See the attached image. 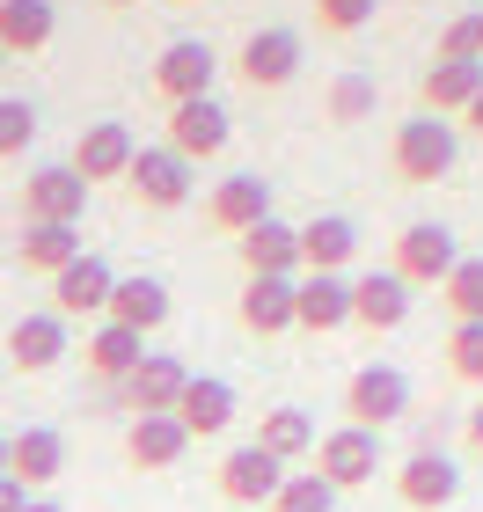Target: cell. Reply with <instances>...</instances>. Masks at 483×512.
<instances>
[{
    "label": "cell",
    "instance_id": "1",
    "mask_svg": "<svg viewBox=\"0 0 483 512\" xmlns=\"http://www.w3.org/2000/svg\"><path fill=\"white\" fill-rule=\"evenodd\" d=\"M454 161H462V132H454L447 118H403L396 139H388V169H396V183H447L454 176Z\"/></svg>",
    "mask_w": 483,
    "mask_h": 512
},
{
    "label": "cell",
    "instance_id": "2",
    "mask_svg": "<svg viewBox=\"0 0 483 512\" xmlns=\"http://www.w3.org/2000/svg\"><path fill=\"white\" fill-rule=\"evenodd\" d=\"M454 264H462V235L440 227V220H410L403 235H396V256H388V271H396L410 293H418V286L440 293L447 278H454Z\"/></svg>",
    "mask_w": 483,
    "mask_h": 512
},
{
    "label": "cell",
    "instance_id": "3",
    "mask_svg": "<svg viewBox=\"0 0 483 512\" xmlns=\"http://www.w3.org/2000/svg\"><path fill=\"white\" fill-rule=\"evenodd\" d=\"M88 213V183L74 176V161H44L22 176V227H81Z\"/></svg>",
    "mask_w": 483,
    "mask_h": 512
},
{
    "label": "cell",
    "instance_id": "4",
    "mask_svg": "<svg viewBox=\"0 0 483 512\" xmlns=\"http://www.w3.org/2000/svg\"><path fill=\"white\" fill-rule=\"evenodd\" d=\"M396 417H410V374L403 366H359V374L344 381V425L381 432V425H396Z\"/></svg>",
    "mask_w": 483,
    "mask_h": 512
},
{
    "label": "cell",
    "instance_id": "5",
    "mask_svg": "<svg viewBox=\"0 0 483 512\" xmlns=\"http://www.w3.org/2000/svg\"><path fill=\"white\" fill-rule=\"evenodd\" d=\"M374 469H388L381 461V432H359V425H337L315 439V476L330 483V491H359V483H374Z\"/></svg>",
    "mask_w": 483,
    "mask_h": 512
},
{
    "label": "cell",
    "instance_id": "6",
    "mask_svg": "<svg viewBox=\"0 0 483 512\" xmlns=\"http://www.w3.org/2000/svg\"><path fill=\"white\" fill-rule=\"evenodd\" d=\"M213 74H220V52L205 37H176V44H161V59H154V96L161 103H198V96H213Z\"/></svg>",
    "mask_w": 483,
    "mask_h": 512
},
{
    "label": "cell",
    "instance_id": "7",
    "mask_svg": "<svg viewBox=\"0 0 483 512\" xmlns=\"http://www.w3.org/2000/svg\"><path fill=\"white\" fill-rule=\"evenodd\" d=\"M235 74H242V88H257V96L286 88L293 74H301V30H286V22H271V30H249L242 52H235Z\"/></svg>",
    "mask_w": 483,
    "mask_h": 512
},
{
    "label": "cell",
    "instance_id": "8",
    "mask_svg": "<svg viewBox=\"0 0 483 512\" xmlns=\"http://www.w3.org/2000/svg\"><path fill=\"white\" fill-rule=\"evenodd\" d=\"M227 139H235V125H227V110L213 96H198V103H176L169 118H161V147H176L183 161H220L227 154Z\"/></svg>",
    "mask_w": 483,
    "mask_h": 512
},
{
    "label": "cell",
    "instance_id": "9",
    "mask_svg": "<svg viewBox=\"0 0 483 512\" xmlns=\"http://www.w3.org/2000/svg\"><path fill=\"white\" fill-rule=\"evenodd\" d=\"M125 191L147 205V213H176V205H191V161L176 147H140L132 154V176Z\"/></svg>",
    "mask_w": 483,
    "mask_h": 512
},
{
    "label": "cell",
    "instance_id": "10",
    "mask_svg": "<svg viewBox=\"0 0 483 512\" xmlns=\"http://www.w3.org/2000/svg\"><path fill=\"white\" fill-rule=\"evenodd\" d=\"M286 476H293L286 461H271L257 439H249V447H235V454L213 469V491H220L227 505H271V498L286 491Z\"/></svg>",
    "mask_w": 483,
    "mask_h": 512
},
{
    "label": "cell",
    "instance_id": "11",
    "mask_svg": "<svg viewBox=\"0 0 483 512\" xmlns=\"http://www.w3.org/2000/svg\"><path fill=\"white\" fill-rule=\"evenodd\" d=\"M132 154H140V139H132V125L118 118H96L81 139H74V176L96 191V183H125L132 176Z\"/></svg>",
    "mask_w": 483,
    "mask_h": 512
},
{
    "label": "cell",
    "instance_id": "12",
    "mask_svg": "<svg viewBox=\"0 0 483 512\" xmlns=\"http://www.w3.org/2000/svg\"><path fill=\"white\" fill-rule=\"evenodd\" d=\"M396 498L410 512H447L454 498H462V469H454V454L418 447L410 461H396Z\"/></svg>",
    "mask_w": 483,
    "mask_h": 512
},
{
    "label": "cell",
    "instance_id": "13",
    "mask_svg": "<svg viewBox=\"0 0 483 512\" xmlns=\"http://www.w3.org/2000/svg\"><path fill=\"white\" fill-rule=\"evenodd\" d=\"M257 220H271V183L257 176V169H242V176H220L213 183V198H205V227L213 235H249Z\"/></svg>",
    "mask_w": 483,
    "mask_h": 512
},
{
    "label": "cell",
    "instance_id": "14",
    "mask_svg": "<svg viewBox=\"0 0 483 512\" xmlns=\"http://www.w3.org/2000/svg\"><path fill=\"white\" fill-rule=\"evenodd\" d=\"M293 330H308V337L352 330V278H344V271H301V293H293Z\"/></svg>",
    "mask_w": 483,
    "mask_h": 512
},
{
    "label": "cell",
    "instance_id": "15",
    "mask_svg": "<svg viewBox=\"0 0 483 512\" xmlns=\"http://www.w3.org/2000/svg\"><path fill=\"white\" fill-rule=\"evenodd\" d=\"M66 352H74V322H66V315H52V308L15 315V330H8V359H15V374H52Z\"/></svg>",
    "mask_w": 483,
    "mask_h": 512
},
{
    "label": "cell",
    "instance_id": "16",
    "mask_svg": "<svg viewBox=\"0 0 483 512\" xmlns=\"http://www.w3.org/2000/svg\"><path fill=\"white\" fill-rule=\"evenodd\" d=\"M235 256H242V278H301V227L271 213L235 242Z\"/></svg>",
    "mask_w": 483,
    "mask_h": 512
},
{
    "label": "cell",
    "instance_id": "17",
    "mask_svg": "<svg viewBox=\"0 0 483 512\" xmlns=\"http://www.w3.org/2000/svg\"><path fill=\"white\" fill-rule=\"evenodd\" d=\"M8 476L22 483V491H52V483L66 476V432H52V425H22V432H8Z\"/></svg>",
    "mask_w": 483,
    "mask_h": 512
},
{
    "label": "cell",
    "instance_id": "18",
    "mask_svg": "<svg viewBox=\"0 0 483 512\" xmlns=\"http://www.w3.org/2000/svg\"><path fill=\"white\" fill-rule=\"evenodd\" d=\"M183 381H191V366H183V359H169V352H147V359H140V374H132V381L118 388V403H125L132 417H176V403H183Z\"/></svg>",
    "mask_w": 483,
    "mask_h": 512
},
{
    "label": "cell",
    "instance_id": "19",
    "mask_svg": "<svg viewBox=\"0 0 483 512\" xmlns=\"http://www.w3.org/2000/svg\"><path fill=\"white\" fill-rule=\"evenodd\" d=\"M110 286H118V271H110L96 249H88L81 264H66V271L52 278V315H66V322H81V315H110Z\"/></svg>",
    "mask_w": 483,
    "mask_h": 512
},
{
    "label": "cell",
    "instance_id": "20",
    "mask_svg": "<svg viewBox=\"0 0 483 512\" xmlns=\"http://www.w3.org/2000/svg\"><path fill=\"white\" fill-rule=\"evenodd\" d=\"M293 293H301V278H242L235 322L249 337H286L293 330Z\"/></svg>",
    "mask_w": 483,
    "mask_h": 512
},
{
    "label": "cell",
    "instance_id": "21",
    "mask_svg": "<svg viewBox=\"0 0 483 512\" xmlns=\"http://www.w3.org/2000/svg\"><path fill=\"white\" fill-rule=\"evenodd\" d=\"M410 293L396 271H366V278H352V322L359 330H374V337H388V330H403L410 322Z\"/></svg>",
    "mask_w": 483,
    "mask_h": 512
},
{
    "label": "cell",
    "instance_id": "22",
    "mask_svg": "<svg viewBox=\"0 0 483 512\" xmlns=\"http://www.w3.org/2000/svg\"><path fill=\"white\" fill-rule=\"evenodd\" d=\"M483 96V66H469V59H432L425 66V81H418V110L425 118H462V110Z\"/></svg>",
    "mask_w": 483,
    "mask_h": 512
},
{
    "label": "cell",
    "instance_id": "23",
    "mask_svg": "<svg viewBox=\"0 0 483 512\" xmlns=\"http://www.w3.org/2000/svg\"><path fill=\"white\" fill-rule=\"evenodd\" d=\"M235 388H227L220 374H191L183 381V403H176V425L191 432V439H220L227 425H235Z\"/></svg>",
    "mask_w": 483,
    "mask_h": 512
},
{
    "label": "cell",
    "instance_id": "24",
    "mask_svg": "<svg viewBox=\"0 0 483 512\" xmlns=\"http://www.w3.org/2000/svg\"><path fill=\"white\" fill-rule=\"evenodd\" d=\"M81 359H88V374L110 381V388H125L132 374H140V359H147V337L140 330H125V322H96L81 344Z\"/></svg>",
    "mask_w": 483,
    "mask_h": 512
},
{
    "label": "cell",
    "instance_id": "25",
    "mask_svg": "<svg viewBox=\"0 0 483 512\" xmlns=\"http://www.w3.org/2000/svg\"><path fill=\"white\" fill-rule=\"evenodd\" d=\"M183 454H191V432H183L176 417H132V425H125V461H132L140 476L176 469Z\"/></svg>",
    "mask_w": 483,
    "mask_h": 512
},
{
    "label": "cell",
    "instance_id": "26",
    "mask_svg": "<svg viewBox=\"0 0 483 512\" xmlns=\"http://www.w3.org/2000/svg\"><path fill=\"white\" fill-rule=\"evenodd\" d=\"M103 322H125V330L154 337L161 322H169V286H161V278H147V271L118 278V286H110V315H103Z\"/></svg>",
    "mask_w": 483,
    "mask_h": 512
},
{
    "label": "cell",
    "instance_id": "27",
    "mask_svg": "<svg viewBox=\"0 0 483 512\" xmlns=\"http://www.w3.org/2000/svg\"><path fill=\"white\" fill-rule=\"evenodd\" d=\"M52 37H59L52 0H0V52L8 59H37Z\"/></svg>",
    "mask_w": 483,
    "mask_h": 512
},
{
    "label": "cell",
    "instance_id": "28",
    "mask_svg": "<svg viewBox=\"0 0 483 512\" xmlns=\"http://www.w3.org/2000/svg\"><path fill=\"white\" fill-rule=\"evenodd\" d=\"M359 256V227L344 213H315L301 220V271H344Z\"/></svg>",
    "mask_w": 483,
    "mask_h": 512
},
{
    "label": "cell",
    "instance_id": "29",
    "mask_svg": "<svg viewBox=\"0 0 483 512\" xmlns=\"http://www.w3.org/2000/svg\"><path fill=\"white\" fill-rule=\"evenodd\" d=\"M81 227H22V242H15V264L30 271V278H59L66 264H81Z\"/></svg>",
    "mask_w": 483,
    "mask_h": 512
},
{
    "label": "cell",
    "instance_id": "30",
    "mask_svg": "<svg viewBox=\"0 0 483 512\" xmlns=\"http://www.w3.org/2000/svg\"><path fill=\"white\" fill-rule=\"evenodd\" d=\"M257 447H264L271 461H301V454H315V417H308L301 403H271V410L257 417Z\"/></svg>",
    "mask_w": 483,
    "mask_h": 512
},
{
    "label": "cell",
    "instance_id": "31",
    "mask_svg": "<svg viewBox=\"0 0 483 512\" xmlns=\"http://www.w3.org/2000/svg\"><path fill=\"white\" fill-rule=\"evenodd\" d=\"M447 374L462 388H483V322H447Z\"/></svg>",
    "mask_w": 483,
    "mask_h": 512
},
{
    "label": "cell",
    "instance_id": "32",
    "mask_svg": "<svg viewBox=\"0 0 483 512\" xmlns=\"http://www.w3.org/2000/svg\"><path fill=\"white\" fill-rule=\"evenodd\" d=\"M440 300H447L454 322H483V256L462 249V264H454V278L440 286Z\"/></svg>",
    "mask_w": 483,
    "mask_h": 512
},
{
    "label": "cell",
    "instance_id": "33",
    "mask_svg": "<svg viewBox=\"0 0 483 512\" xmlns=\"http://www.w3.org/2000/svg\"><path fill=\"white\" fill-rule=\"evenodd\" d=\"M264 512H337V491H330V483H322L315 469H293V476H286V491L271 498Z\"/></svg>",
    "mask_w": 483,
    "mask_h": 512
},
{
    "label": "cell",
    "instance_id": "34",
    "mask_svg": "<svg viewBox=\"0 0 483 512\" xmlns=\"http://www.w3.org/2000/svg\"><path fill=\"white\" fill-rule=\"evenodd\" d=\"M381 0H315V30L322 37H359L366 22H374Z\"/></svg>",
    "mask_w": 483,
    "mask_h": 512
},
{
    "label": "cell",
    "instance_id": "35",
    "mask_svg": "<svg viewBox=\"0 0 483 512\" xmlns=\"http://www.w3.org/2000/svg\"><path fill=\"white\" fill-rule=\"evenodd\" d=\"M432 59H469V66H483V8L476 15H454L447 30H440V44H432Z\"/></svg>",
    "mask_w": 483,
    "mask_h": 512
},
{
    "label": "cell",
    "instance_id": "36",
    "mask_svg": "<svg viewBox=\"0 0 483 512\" xmlns=\"http://www.w3.org/2000/svg\"><path fill=\"white\" fill-rule=\"evenodd\" d=\"M359 118H374V81L366 74H344L330 88V125H359Z\"/></svg>",
    "mask_w": 483,
    "mask_h": 512
},
{
    "label": "cell",
    "instance_id": "37",
    "mask_svg": "<svg viewBox=\"0 0 483 512\" xmlns=\"http://www.w3.org/2000/svg\"><path fill=\"white\" fill-rule=\"evenodd\" d=\"M30 139H37V110L22 96H0V161H15Z\"/></svg>",
    "mask_w": 483,
    "mask_h": 512
},
{
    "label": "cell",
    "instance_id": "38",
    "mask_svg": "<svg viewBox=\"0 0 483 512\" xmlns=\"http://www.w3.org/2000/svg\"><path fill=\"white\" fill-rule=\"evenodd\" d=\"M462 447H469V454H476V461H483V403H476V410H469V417H462Z\"/></svg>",
    "mask_w": 483,
    "mask_h": 512
},
{
    "label": "cell",
    "instance_id": "39",
    "mask_svg": "<svg viewBox=\"0 0 483 512\" xmlns=\"http://www.w3.org/2000/svg\"><path fill=\"white\" fill-rule=\"evenodd\" d=\"M22 505H30V491H22L15 476H0V512H22Z\"/></svg>",
    "mask_w": 483,
    "mask_h": 512
},
{
    "label": "cell",
    "instance_id": "40",
    "mask_svg": "<svg viewBox=\"0 0 483 512\" xmlns=\"http://www.w3.org/2000/svg\"><path fill=\"white\" fill-rule=\"evenodd\" d=\"M462 125H469V132H476V139H483V96H476V103H469V110H462Z\"/></svg>",
    "mask_w": 483,
    "mask_h": 512
},
{
    "label": "cell",
    "instance_id": "41",
    "mask_svg": "<svg viewBox=\"0 0 483 512\" xmlns=\"http://www.w3.org/2000/svg\"><path fill=\"white\" fill-rule=\"evenodd\" d=\"M22 512H66V505H52V498H30V505H22Z\"/></svg>",
    "mask_w": 483,
    "mask_h": 512
},
{
    "label": "cell",
    "instance_id": "42",
    "mask_svg": "<svg viewBox=\"0 0 483 512\" xmlns=\"http://www.w3.org/2000/svg\"><path fill=\"white\" fill-rule=\"evenodd\" d=\"M0 476H8V432H0Z\"/></svg>",
    "mask_w": 483,
    "mask_h": 512
},
{
    "label": "cell",
    "instance_id": "43",
    "mask_svg": "<svg viewBox=\"0 0 483 512\" xmlns=\"http://www.w3.org/2000/svg\"><path fill=\"white\" fill-rule=\"evenodd\" d=\"M103 8H140V0H103Z\"/></svg>",
    "mask_w": 483,
    "mask_h": 512
},
{
    "label": "cell",
    "instance_id": "44",
    "mask_svg": "<svg viewBox=\"0 0 483 512\" xmlns=\"http://www.w3.org/2000/svg\"><path fill=\"white\" fill-rule=\"evenodd\" d=\"M169 8H198V0H169Z\"/></svg>",
    "mask_w": 483,
    "mask_h": 512
},
{
    "label": "cell",
    "instance_id": "45",
    "mask_svg": "<svg viewBox=\"0 0 483 512\" xmlns=\"http://www.w3.org/2000/svg\"><path fill=\"white\" fill-rule=\"evenodd\" d=\"M0 74H8V52H0Z\"/></svg>",
    "mask_w": 483,
    "mask_h": 512
}]
</instances>
